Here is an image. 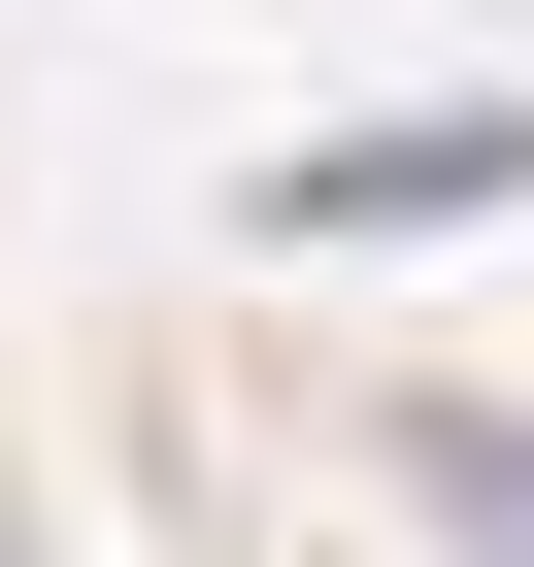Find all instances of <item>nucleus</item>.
Returning a JSON list of instances; mask_svg holds the SVG:
<instances>
[{"instance_id":"obj_1","label":"nucleus","mask_w":534,"mask_h":567,"mask_svg":"<svg viewBox=\"0 0 534 567\" xmlns=\"http://www.w3.org/2000/svg\"><path fill=\"white\" fill-rule=\"evenodd\" d=\"M468 200H534V101H401V134L267 167V234H468Z\"/></svg>"}]
</instances>
